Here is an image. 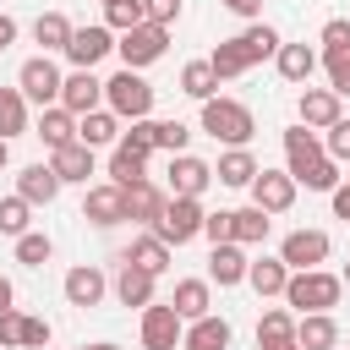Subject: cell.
<instances>
[{"label": "cell", "instance_id": "cell-24", "mask_svg": "<svg viewBox=\"0 0 350 350\" xmlns=\"http://www.w3.org/2000/svg\"><path fill=\"white\" fill-rule=\"evenodd\" d=\"M115 295H120V306H148L153 301V273L137 268V262H126L120 279H115Z\"/></svg>", "mask_w": 350, "mask_h": 350}, {"label": "cell", "instance_id": "cell-7", "mask_svg": "<svg viewBox=\"0 0 350 350\" xmlns=\"http://www.w3.org/2000/svg\"><path fill=\"white\" fill-rule=\"evenodd\" d=\"M60 71H55V60L49 55H33L22 71H16V88H22V98H33V104H55L60 98Z\"/></svg>", "mask_w": 350, "mask_h": 350}, {"label": "cell", "instance_id": "cell-18", "mask_svg": "<svg viewBox=\"0 0 350 350\" xmlns=\"http://www.w3.org/2000/svg\"><path fill=\"white\" fill-rule=\"evenodd\" d=\"M339 120V93L334 88H306L301 93V126H334Z\"/></svg>", "mask_w": 350, "mask_h": 350}, {"label": "cell", "instance_id": "cell-36", "mask_svg": "<svg viewBox=\"0 0 350 350\" xmlns=\"http://www.w3.org/2000/svg\"><path fill=\"white\" fill-rule=\"evenodd\" d=\"M213 88H219V77H213V66H208V60H191V66L180 71V93H191L197 104H202V98H213Z\"/></svg>", "mask_w": 350, "mask_h": 350}, {"label": "cell", "instance_id": "cell-44", "mask_svg": "<svg viewBox=\"0 0 350 350\" xmlns=\"http://www.w3.org/2000/svg\"><path fill=\"white\" fill-rule=\"evenodd\" d=\"M328 159L334 164H350V120H334L328 126Z\"/></svg>", "mask_w": 350, "mask_h": 350}, {"label": "cell", "instance_id": "cell-56", "mask_svg": "<svg viewBox=\"0 0 350 350\" xmlns=\"http://www.w3.org/2000/svg\"><path fill=\"white\" fill-rule=\"evenodd\" d=\"M273 350H301V339H284V345H273Z\"/></svg>", "mask_w": 350, "mask_h": 350}, {"label": "cell", "instance_id": "cell-1", "mask_svg": "<svg viewBox=\"0 0 350 350\" xmlns=\"http://www.w3.org/2000/svg\"><path fill=\"white\" fill-rule=\"evenodd\" d=\"M284 159H290V180L306 186V191H334L339 186V164L317 148V137L306 126H290L284 131Z\"/></svg>", "mask_w": 350, "mask_h": 350}, {"label": "cell", "instance_id": "cell-17", "mask_svg": "<svg viewBox=\"0 0 350 350\" xmlns=\"http://www.w3.org/2000/svg\"><path fill=\"white\" fill-rule=\"evenodd\" d=\"M180 345H186V350H230V323L208 312V317H197V323L180 334Z\"/></svg>", "mask_w": 350, "mask_h": 350}, {"label": "cell", "instance_id": "cell-16", "mask_svg": "<svg viewBox=\"0 0 350 350\" xmlns=\"http://www.w3.org/2000/svg\"><path fill=\"white\" fill-rule=\"evenodd\" d=\"M208 66H213V77L224 82V77H241L246 66H257V55H252V44H246V33H241V38H230V44H219V49L208 55Z\"/></svg>", "mask_w": 350, "mask_h": 350}, {"label": "cell", "instance_id": "cell-11", "mask_svg": "<svg viewBox=\"0 0 350 350\" xmlns=\"http://www.w3.org/2000/svg\"><path fill=\"white\" fill-rule=\"evenodd\" d=\"M328 257V235L323 230H295V235H284V246H279V262L295 273V268H317Z\"/></svg>", "mask_w": 350, "mask_h": 350}, {"label": "cell", "instance_id": "cell-42", "mask_svg": "<svg viewBox=\"0 0 350 350\" xmlns=\"http://www.w3.org/2000/svg\"><path fill=\"white\" fill-rule=\"evenodd\" d=\"M323 66H328L334 93H350V49H323Z\"/></svg>", "mask_w": 350, "mask_h": 350}, {"label": "cell", "instance_id": "cell-35", "mask_svg": "<svg viewBox=\"0 0 350 350\" xmlns=\"http://www.w3.org/2000/svg\"><path fill=\"white\" fill-rule=\"evenodd\" d=\"M284 339H295V323H290V312L268 306V312H262V323H257V345H262V350H273V345H284Z\"/></svg>", "mask_w": 350, "mask_h": 350}, {"label": "cell", "instance_id": "cell-52", "mask_svg": "<svg viewBox=\"0 0 350 350\" xmlns=\"http://www.w3.org/2000/svg\"><path fill=\"white\" fill-rule=\"evenodd\" d=\"M224 5H230L235 16H257V5H262V0H224Z\"/></svg>", "mask_w": 350, "mask_h": 350}, {"label": "cell", "instance_id": "cell-50", "mask_svg": "<svg viewBox=\"0 0 350 350\" xmlns=\"http://www.w3.org/2000/svg\"><path fill=\"white\" fill-rule=\"evenodd\" d=\"M11 345H22V317L5 306V312H0V350H11Z\"/></svg>", "mask_w": 350, "mask_h": 350}, {"label": "cell", "instance_id": "cell-29", "mask_svg": "<svg viewBox=\"0 0 350 350\" xmlns=\"http://www.w3.org/2000/svg\"><path fill=\"white\" fill-rule=\"evenodd\" d=\"M246 279H252V290H257V295H284L290 268H284L279 257H262V262H246Z\"/></svg>", "mask_w": 350, "mask_h": 350}, {"label": "cell", "instance_id": "cell-26", "mask_svg": "<svg viewBox=\"0 0 350 350\" xmlns=\"http://www.w3.org/2000/svg\"><path fill=\"white\" fill-rule=\"evenodd\" d=\"M115 137H120V115H109V109H88L77 126V142H88V148H104Z\"/></svg>", "mask_w": 350, "mask_h": 350}, {"label": "cell", "instance_id": "cell-58", "mask_svg": "<svg viewBox=\"0 0 350 350\" xmlns=\"http://www.w3.org/2000/svg\"><path fill=\"white\" fill-rule=\"evenodd\" d=\"M345 284H350V262H345Z\"/></svg>", "mask_w": 350, "mask_h": 350}, {"label": "cell", "instance_id": "cell-47", "mask_svg": "<svg viewBox=\"0 0 350 350\" xmlns=\"http://www.w3.org/2000/svg\"><path fill=\"white\" fill-rule=\"evenodd\" d=\"M186 137H191V131H186L180 120H159V148H170V153H186Z\"/></svg>", "mask_w": 350, "mask_h": 350}, {"label": "cell", "instance_id": "cell-57", "mask_svg": "<svg viewBox=\"0 0 350 350\" xmlns=\"http://www.w3.org/2000/svg\"><path fill=\"white\" fill-rule=\"evenodd\" d=\"M82 350H120V345H82Z\"/></svg>", "mask_w": 350, "mask_h": 350}, {"label": "cell", "instance_id": "cell-39", "mask_svg": "<svg viewBox=\"0 0 350 350\" xmlns=\"http://www.w3.org/2000/svg\"><path fill=\"white\" fill-rule=\"evenodd\" d=\"M137 22H142V0H109V5H104V27H120V33H126V27H137Z\"/></svg>", "mask_w": 350, "mask_h": 350}, {"label": "cell", "instance_id": "cell-5", "mask_svg": "<svg viewBox=\"0 0 350 350\" xmlns=\"http://www.w3.org/2000/svg\"><path fill=\"white\" fill-rule=\"evenodd\" d=\"M153 235L170 241V246H186L191 235H202V208H197V197H170L164 213L153 219Z\"/></svg>", "mask_w": 350, "mask_h": 350}, {"label": "cell", "instance_id": "cell-19", "mask_svg": "<svg viewBox=\"0 0 350 350\" xmlns=\"http://www.w3.org/2000/svg\"><path fill=\"white\" fill-rule=\"evenodd\" d=\"M55 191H60V175L49 164H27L16 175V197H27V202H55Z\"/></svg>", "mask_w": 350, "mask_h": 350}, {"label": "cell", "instance_id": "cell-13", "mask_svg": "<svg viewBox=\"0 0 350 350\" xmlns=\"http://www.w3.org/2000/svg\"><path fill=\"white\" fill-rule=\"evenodd\" d=\"M208 180H213V170H208L202 159H191V153H175V159H170V191H175V197H202Z\"/></svg>", "mask_w": 350, "mask_h": 350}, {"label": "cell", "instance_id": "cell-12", "mask_svg": "<svg viewBox=\"0 0 350 350\" xmlns=\"http://www.w3.org/2000/svg\"><path fill=\"white\" fill-rule=\"evenodd\" d=\"M98 98H104V82H98L93 71H71V77L60 82V109H71V115L98 109Z\"/></svg>", "mask_w": 350, "mask_h": 350}, {"label": "cell", "instance_id": "cell-25", "mask_svg": "<svg viewBox=\"0 0 350 350\" xmlns=\"http://www.w3.org/2000/svg\"><path fill=\"white\" fill-rule=\"evenodd\" d=\"M273 60H279V77H284V82H306V77L317 71V55H312L306 44H279Z\"/></svg>", "mask_w": 350, "mask_h": 350}, {"label": "cell", "instance_id": "cell-4", "mask_svg": "<svg viewBox=\"0 0 350 350\" xmlns=\"http://www.w3.org/2000/svg\"><path fill=\"white\" fill-rule=\"evenodd\" d=\"M104 104H109V115H120V120H142V115L153 109V88L126 66L120 77L104 82Z\"/></svg>", "mask_w": 350, "mask_h": 350}, {"label": "cell", "instance_id": "cell-46", "mask_svg": "<svg viewBox=\"0 0 350 350\" xmlns=\"http://www.w3.org/2000/svg\"><path fill=\"white\" fill-rule=\"evenodd\" d=\"M180 16V0H142V22H159V27H170Z\"/></svg>", "mask_w": 350, "mask_h": 350}, {"label": "cell", "instance_id": "cell-8", "mask_svg": "<svg viewBox=\"0 0 350 350\" xmlns=\"http://www.w3.org/2000/svg\"><path fill=\"white\" fill-rule=\"evenodd\" d=\"M109 49H115L109 27H71V38H66V60H71L77 71H93Z\"/></svg>", "mask_w": 350, "mask_h": 350}, {"label": "cell", "instance_id": "cell-9", "mask_svg": "<svg viewBox=\"0 0 350 350\" xmlns=\"http://www.w3.org/2000/svg\"><path fill=\"white\" fill-rule=\"evenodd\" d=\"M252 202H257L262 213H284V208L295 202L290 170H257V175H252Z\"/></svg>", "mask_w": 350, "mask_h": 350}, {"label": "cell", "instance_id": "cell-33", "mask_svg": "<svg viewBox=\"0 0 350 350\" xmlns=\"http://www.w3.org/2000/svg\"><path fill=\"white\" fill-rule=\"evenodd\" d=\"M38 137H44L49 148L71 142V137H77V115H71V109H44V115H38Z\"/></svg>", "mask_w": 350, "mask_h": 350}, {"label": "cell", "instance_id": "cell-15", "mask_svg": "<svg viewBox=\"0 0 350 350\" xmlns=\"http://www.w3.org/2000/svg\"><path fill=\"white\" fill-rule=\"evenodd\" d=\"M49 170H55L60 180H88V175H93V148L71 137V142H60V148H55V159H49Z\"/></svg>", "mask_w": 350, "mask_h": 350}, {"label": "cell", "instance_id": "cell-59", "mask_svg": "<svg viewBox=\"0 0 350 350\" xmlns=\"http://www.w3.org/2000/svg\"><path fill=\"white\" fill-rule=\"evenodd\" d=\"M104 5H109V0H104Z\"/></svg>", "mask_w": 350, "mask_h": 350}, {"label": "cell", "instance_id": "cell-32", "mask_svg": "<svg viewBox=\"0 0 350 350\" xmlns=\"http://www.w3.org/2000/svg\"><path fill=\"white\" fill-rule=\"evenodd\" d=\"M262 235H268V213H262L257 202H252V208H241V213H235V224H230V241H235V246H257Z\"/></svg>", "mask_w": 350, "mask_h": 350}, {"label": "cell", "instance_id": "cell-22", "mask_svg": "<svg viewBox=\"0 0 350 350\" xmlns=\"http://www.w3.org/2000/svg\"><path fill=\"white\" fill-rule=\"evenodd\" d=\"M295 339H301V350H334L339 328H334V317H328V312H301Z\"/></svg>", "mask_w": 350, "mask_h": 350}, {"label": "cell", "instance_id": "cell-27", "mask_svg": "<svg viewBox=\"0 0 350 350\" xmlns=\"http://www.w3.org/2000/svg\"><path fill=\"white\" fill-rule=\"evenodd\" d=\"M109 175H115V186H137V180H148V153H137V148H126V142H115V159H109Z\"/></svg>", "mask_w": 350, "mask_h": 350}, {"label": "cell", "instance_id": "cell-48", "mask_svg": "<svg viewBox=\"0 0 350 350\" xmlns=\"http://www.w3.org/2000/svg\"><path fill=\"white\" fill-rule=\"evenodd\" d=\"M22 345H27V350H44V345H49V323H44V317H22Z\"/></svg>", "mask_w": 350, "mask_h": 350}, {"label": "cell", "instance_id": "cell-6", "mask_svg": "<svg viewBox=\"0 0 350 350\" xmlns=\"http://www.w3.org/2000/svg\"><path fill=\"white\" fill-rule=\"evenodd\" d=\"M164 44H170V27H159V22H137V27H126L120 33V60L137 71V66H153L159 55H164Z\"/></svg>", "mask_w": 350, "mask_h": 350}, {"label": "cell", "instance_id": "cell-28", "mask_svg": "<svg viewBox=\"0 0 350 350\" xmlns=\"http://www.w3.org/2000/svg\"><path fill=\"white\" fill-rule=\"evenodd\" d=\"M126 262H137V268H148V273L159 279V273L170 268V241H159V235H142V241H131Z\"/></svg>", "mask_w": 350, "mask_h": 350}, {"label": "cell", "instance_id": "cell-21", "mask_svg": "<svg viewBox=\"0 0 350 350\" xmlns=\"http://www.w3.org/2000/svg\"><path fill=\"white\" fill-rule=\"evenodd\" d=\"M208 279H219V284H241V279H246V252H241L235 241H219L213 257H208Z\"/></svg>", "mask_w": 350, "mask_h": 350}, {"label": "cell", "instance_id": "cell-14", "mask_svg": "<svg viewBox=\"0 0 350 350\" xmlns=\"http://www.w3.org/2000/svg\"><path fill=\"white\" fill-rule=\"evenodd\" d=\"M82 219H93L98 230L120 224V219H126V186H93L88 202H82Z\"/></svg>", "mask_w": 350, "mask_h": 350}, {"label": "cell", "instance_id": "cell-38", "mask_svg": "<svg viewBox=\"0 0 350 350\" xmlns=\"http://www.w3.org/2000/svg\"><path fill=\"white\" fill-rule=\"evenodd\" d=\"M49 252H55V246H49V235H33V230H27V235H16V262L44 268V262H49Z\"/></svg>", "mask_w": 350, "mask_h": 350}, {"label": "cell", "instance_id": "cell-43", "mask_svg": "<svg viewBox=\"0 0 350 350\" xmlns=\"http://www.w3.org/2000/svg\"><path fill=\"white\" fill-rule=\"evenodd\" d=\"M246 44H252V55H257V60H268V55L279 49V33H273L268 22H257V27H246Z\"/></svg>", "mask_w": 350, "mask_h": 350}, {"label": "cell", "instance_id": "cell-3", "mask_svg": "<svg viewBox=\"0 0 350 350\" xmlns=\"http://www.w3.org/2000/svg\"><path fill=\"white\" fill-rule=\"evenodd\" d=\"M339 290H345V279H334V273H323V268H295V273L284 279V301H290L295 312H328V306L339 301Z\"/></svg>", "mask_w": 350, "mask_h": 350}, {"label": "cell", "instance_id": "cell-49", "mask_svg": "<svg viewBox=\"0 0 350 350\" xmlns=\"http://www.w3.org/2000/svg\"><path fill=\"white\" fill-rule=\"evenodd\" d=\"M323 49H350V22H345V16H334V22L323 27Z\"/></svg>", "mask_w": 350, "mask_h": 350}, {"label": "cell", "instance_id": "cell-37", "mask_svg": "<svg viewBox=\"0 0 350 350\" xmlns=\"http://www.w3.org/2000/svg\"><path fill=\"white\" fill-rule=\"evenodd\" d=\"M33 38H38L44 49H66V38H71V22H66L60 11H44V16L33 22Z\"/></svg>", "mask_w": 350, "mask_h": 350}, {"label": "cell", "instance_id": "cell-10", "mask_svg": "<svg viewBox=\"0 0 350 350\" xmlns=\"http://www.w3.org/2000/svg\"><path fill=\"white\" fill-rule=\"evenodd\" d=\"M180 345V312L175 306H142V350H175Z\"/></svg>", "mask_w": 350, "mask_h": 350}, {"label": "cell", "instance_id": "cell-54", "mask_svg": "<svg viewBox=\"0 0 350 350\" xmlns=\"http://www.w3.org/2000/svg\"><path fill=\"white\" fill-rule=\"evenodd\" d=\"M5 306H11V284L0 279V312H5Z\"/></svg>", "mask_w": 350, "mask_h": 350}, {"label": "cell", "instance_id": "cell-45", "mask_svg": "<svg viewBox=\"0 0 350 350\" xmlns=\"http://www.w3.org/2000/svg\"><path fill=\"white\" fill-rule=\"evenodd\" d=\"M230 224H235V213L230 208H219V213H202V235L219 246V241H230Z\"/></svg>", "mask_w": 350, "mask_h": 350}, {"label": "cell", "instance_id": "cell-30", "mask_svg": "<svg viewBox=\"0 0 350 350\" xmlns=\"http://www.w3.org/2000/svg\"><path fill=\"white\" fill-rule=\"evenodd\" d=\"M170 306L180 312V323H186V317H191V323H197V317H208V279H180Z\"/></svg>", "mask_w": 350, "mask_h": 350}, {"label": "cell", "instance_id": "cell-23", "mask_svg": "<svg viewBox=\"0 0 350 350\" xmlns=\"http://www.w3.org/2000/svg\"><path fill=\"white\" fill-rule=\"evenodd\" d=\"M66 301L71 306H98L104 301V273L98 268H71L66 273Z\"/></svg>", "mask_w": 350, "mask_h": 350}, {"label": "cell", "instance_id": "cell-2", "mask_svg": "<svg viewBox=\"0 0 350 350\" xmlns=\"http://www.w3.org/2000/svg\"><path fill=\"white\" fill-rule=\"evenodd\" d=\"M202 131L219 137V142H230V148H246L252 131H257V120H252V109L235 104V98H202Z\"/></svg>", "mask_w": 350, "mask_h": 350}, {"label": "cell", "instance_id": "cell-31", "mask_svg": "<svg viewBox=\"0 0 350 350\" xmlns=\"http://www.w3.org/2000/svg\"><path fill=\"white\" fill-rule=\"evenodd\" d=\"M22 131H27V98H22V88H0V137L11 142Z\"/></svg>", "mask_w": 350, "mask_h": 350}, {"label": "cell", "instance_id": "cell-51", "mask_svg": "<svg viewBox=\"0 0 350 350\" xmlns=\"http://www.w3.org/2000/svg\"><path fill=\"white\" fill-rule=\"evenodd\" d=\"M334 213L350 219V186H334Z\"/></svg>", "mask_w": 350, "mask_h": 350}, {"label": "cell", "instance_id": "cell-55", "mask_svg": "<svg viewBox=\"0 0 350 350\" xmlns=\"http://www.w3.org/2000/svg\"><path fill=\"white\" fill-rule=\"evenodd\" d=\"M5 164H11V142L0 137V170H5Z\"/></svg>", "mask_w": 350, "mask_h": 350}, {"label": "cell", "instance_id": "cell-40", "mask_svg": "<svg viewBox=\"0 0 350 350\" xmlns=\"http://www.w3.org/2000/svg\"><path fill=\"white\" fill-rule=\"evenodd\" d=\"M27 208H33L27 197H5L0 202V230L5 235H27Z\"/></svg>", "mask_w": 350, "mask_h": 350}, {"label": "cell", "instance_id": "cell-41", "mask_svg": "<svg viewBox=\"0 0 350 350\" xmlns=\"http://www.w3.org/2000/svg\"><path fill=\"white\" fill-rule=\"evenodd\" d=\"M120 142H126V148H137V153H153V148H159V120H148V115H142V120H131V131H126Z\"/></svg>", "mask_w": 350, "mask_h": 350}, {"label": "cell", "instance_id": "cell-34", "mask_svg": "<svg viewBox=\"0 0 350 350\" xmlns=\"http://www.w3.org/2000/svg\"><path fill=\"white\" fill-rule=\"evenodd\" d=\"M252 175H257V159H252L246 148H230V153L219 159V180H224V186H252Z\"/></svg>", "mask_w": 350, "mask_h": 350}, {"label": "cell", "instance_id": "cell-20", "mask_svg": "<svg viewBox=\"0 0 350 350\" xmlns=\"http://www.w3.org/2000/svg\"><path fill=\"white\" fill-rule=\"evenodd\" d=\"M164 191L153 186V180H137V186H126V219H142V224H153L159 213H164Z\"/></svg>", "mask_w": 350, "mask_h": 350}, {"label": "cell", "instance_id": "cell-53", "mask_svg": "<svg viewBox=\"0 0 350 350\" xmlns=\"http://www.w3.org/2000/svg\"><path fill=\"white\" fill-rule=\"evenodd\" d=\"M11 38H16V22H11V16H0V49H5Z\"/></svg>", "mask_w": 350, "mask_h": 350}]
</instances>
